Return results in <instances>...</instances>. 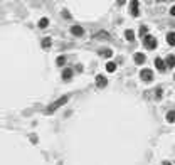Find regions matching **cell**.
Wrapping results in <instances>:
<instances>
[{"label": "cell", "instance_id": "6da1fadb", "mask_svg": "<svg viewBox=\"0 0 175 165\" xmlns=\"http://www.w3.org/2000/svg\"><path fill=\"white\" fill-rule=\"evenodd\" d=\"M69 101V94H64V96H61V98H57V100L54 101V103H51V105L46 108V113L47 115H51V113H54L57 108H61V106H64L66 103Z\"/></svg>", "mask_w": 175, "mask_h": 165}, {"label": "cell", "instance_id": "7a4b0ae2", "mask_svg": "<svg viewBox=\"0 0 175 165\" xmlns=\"http://www.w3.org/2000/svg\"><path fill=\"white\" fill-rule=\"evenodd\" d=\"M143 46H145L146 49H155V47H157V39H155L152 34H146L145 37H143Z\"/></svg>", "mask_w": 175, "mask_h": 165}, {"label": "cell", "instance_id": "3957f363", "mask_svg": "<svg viewBox=\"0 0 175 165\" xmlns=\"http://www.w3.org/2000/svg\"><path fill=\"white\" fill-rule=\"evenodd\" d=\"M140 79L141 81H145V82H150L153 79V71L152 69H141L140 71Z\"/></svg>", "mask_w": 175, "mask_h": 165}, {"label": "cell", "instance_id": "277c9868", "mask_svg": "<svg viewBox=\"0 0 175 165\" xmlns=\"http://www.w3.org/2000/svg\"><path fill=\"white\" fill-rule=\"evenodd\" d=\"M138 7H140V2H138V0H131V2H130V10H131V15H133V17H138V15H140V9H138Z\"/></svg>", "mask_w": 175, "mask_h": 165}, {"label": "cell", "instance_id": "5b68a950", "mask_svg": "<svg viewBox=\"0 0 175 165\" xmlns=\"http://www.w3.org/2000/svg\"><path fill=\"white\" fill-rule=\"evenodd\" d=\"M96 86H98L99 89L106 88V86H108V79H106L103 74H98V76H96Z\"/></svg>", "mask_w": 175, "mask_h": 165}, {"label": "cell", "instance_id": "8992f818", "mask_svg": "<svg viewBox=\"0 0 175 165\" xmlns=\"http://www.w3.org/2000/svg\"><path fill=\"white\" fill-rule=\"evenodd\" d=\"M71 34L74 35V37H82L84 35V29H82L81 25H72L71 27Z\"/></svg>", "mask_w": 175, "mask_h": 165}, {"label": "cell", "instance_id": "52a82bcc", "mask_svg": "<svg viewBox=\"0 0 175 165\" xmlns=\"http://www.w3.org/2000/svg\"><path fill=\"white\" fill-rule=\"evenodd\" d=\"M62 79L64 81H71L72 79V76H74V69H71V67H66V69H62Z\"/></svg>", "mask_w": 175, "mask_h": 165}, {"label": "cell", "instance_id": "ba28073f", "mask_svg": "<svg viewBox=\"0 0 175 165\" xmlns=\"http://www.w3.org/2000/svg\"><path fill=\"white\" fill-rule=\"evenodd\" d=\"M133 59H135V62H136V64H143V62L146 61V56H145V54H141V52H135Z\"/></svg>", "mask_w": 175, "mask_h": 165}, {"label": "cell", "instance_id": "9c48e42d", "mask_svg": "<svg viewBox=\"0 0 175 165\" xmlns=\"http://www.w3.org/2000/svg\"><path fill=\"white\" fill-rule=\"evenodd\" d=\"M155 67H157L158 71H165L167 64H165V61L162 57H157V59H155Z\"/></svg>", "mask_w": 175, "mask_h": 165}, {"label": "cell", "instance_id": "30bf717a", "mask_svg": "<svg viewBox=\"0 0 175 165\" xmlns=\"http://www.w3.org/2000/svg\"><path fill=\"white\" fill-rule=\"evenodd\" d=\"M41 46H42V49H51V46H52V39L51 37H44L42 39V42H41Z\"/></svg>", "mask_w": 175, "mask_h": 165}, {"label": "cell", "instance_id": "8fae6325", "mask_svg": "<svg viewBox=\"0 0 175 165\" xmlns=\"http://www.w3.org/2000/svg\"><path fill=\"white\" fill-rule=\"evenodd\" d=\"M165 64H167V67H169V69H172V67L175 66V56H174V54H170L169 57L165 59Z\"/></svg>", "mask_w": 175, "mask_h": 165}, {"label": "cell", "instance_id": "7c38bea8", "mask_svg": "<svg viewBox=\"0 0 175 165\" xmlns=\"http://www.w3.org/2000/svg\"><path fill=\"white\" fill-rule=\"evenodd\" d=\"M125 39L128 42H133L135 41V32L131 29H128V30H125Z\"/></svg>", "mask_w": 175, "mask_h": 165}, {"label": "cell", "instance_id": "4fadbf2b", "mask_svg": "<svg viewBox=\"0 0 175 165\" xmlns=\"http://www.w3.org/2000/svg\"><path fill=\"white\" fill-rule=\"evenodd\" d=\"M116 62H113V61H108V62H106V71H108V72H115V71H116Z\"/></svg>", "mask_w": 175, "mask_h": 165}, {"label": "cell", "instance_id": "5bb4252c", "mask_svg": "<svg viewBox=\"0 0 175 165\" xmlns=\"http://www.w3.org/2000/svg\"><path fill=\"white\" fill-rule=\"evenodd\" d=\"M167 42L170 46H175V32H169L167 34Z\"/></svg>", "mask_w": 175, "mask_h": 165}, {"label": "cell", "instance_id": "9a60e30c", "mask_svg": "<svg viewBox=\"0 0 175 165\" xmlns=\"http://www.w3.org/2000/svg\"><path fill=\"white\" fill-rule=\"evenodd\" d=\"M66 61H67V57H66V56H57V59H56V64L61 67V66L66 64Z\"/></svg>", "mask_w": 175, "mask_h": 165}, {"label": "cell", "instance_id": "2e32d148", "mask_svg": "<svg viewBox=\"0 0 175 165\" xmlns=\"http://www.w3.org/2000/svg\"><path fill=\"white\" fill-rule=\"evenodd\" d=\"M47 25H49V19H47V17H42L41 20H39V27H41V29H46Z\"/></svg>", "mask_w": 175, "mask_h": 165}, {"label": "cell", "instance_id": "e0dca14e", "mask_svg": "<svg viewBox=\"0 0 175 165\" xmlns=\"http://www.w3.org/2000/svg\"><path fill=\"white\" fill-rule=\"evenodd\" d=\"M146 32H148V27H146V25H140V29H138V35H140V37H145Z\"/></svg>", "mask_w": 175, "mask_h": 165}, {"label": "cell", "instance_id": "ac0fdd59", "mask_svg": "<svg viewBox=\"0 0 175 165\" xmlns=\"http://www.w3.org/2000/svg\"><path fill=\"white\" fill-rule=\"evenodd\" d=\"M111 54H113L111 49H103V51H99V56H103V57H111Z\"/></svg>", "mask_w": 175, "mask_h": 165}, {"label": "cell", "instance_id": "d6986e66", "mask_svg": "<svg viewBox=\"0 0 175 165\" xmlns=\"http://www.w3.org/2000/svg\"><path fill=\"white\" fill-rule=\"evenodd\" d=\"M167 121H169V123H174V121H175V111H174V110L167 113Z\"/></svg>", "mask_w": 175, "mask_h": 165}, {"label": "cell", "instance_id": "ffe728a7", "mask_svg": "<svg viewBox=\"0 0 175 165\" xmlns=\"http://www.w3.org/2000/svg\"><path fill=\"white\" fill-rule=\"evenodd\" d=\"M96 37H98V39H101V37H103V39H110V35H108V32H106V30L98 32V35H96Z\"/></svg>", "mask_w": 175, "mask_h": 165}, {"label": "cell", "instance_id": "44dd1931", "mask_svg": "<svg viewBox=\"0 0 175 165\" xmlns=\"http://www.w3.org/2000/svg\"><path fill=\"white\" fill-rule=\"evenodd\" d=\"M162 94H164V89L157 88V91H155V98H157V100H160V98H162Z\"/></svg>", "mask_w": 175, "mask_h": 165}, {"label": "cell", "instance_id": "7402d4cb", "mask_svg": "<svg viewBox=\"0 0 175 165\" xmlns=\"http://www.w3.org/2000/svg\"><path fill=\"white\" fill-rule=\"evenodd\" d=\"M30 140L34 141V143H37V136H35V135H30Z\"/></svg>", "mask_w": 175, "mask_h": 165}, {"label": "cell", "instance_id": "603a6c76", "mask_svg": "<svg viewBox=\"0 0 175 165\" xmlns=\"http://www.w3.org/2000/svg\"><path fill=\"white\" fill-rule=\"evenodd\" d=\"M170 15H174V17H175V5L170 9Z\"/></svg>", "mask_w": 175, "mask_h": 165}, {"label": "cell", "instance_id": "cb8c5ba5", "mask_svg": "<svg viewBox=\"0 0 175 165\" xmlns=\"http://www.w3.org/2000/svg\"><path fill=\"white\" fill-rule=\"evenodd\" d=\"M162 165H172V164H170V162H167V160H165V162H164V164H162Z\"/></svg>", "mask_w": 175, "mask_h": 165}, {"label": "cell", "instance_id": "d4e9b609", "mask_svg": "<svg viewBox=\"0 0 175 165\" xmlns=\"http://www.w3.org/2000/svg\"><path fill=\"white\" fill-rule=\"evenodd\" d=\"M174 79H175V74H174Z\"/></svg>", "mask_w": 175, "mask_h": 165}]
</instances>
